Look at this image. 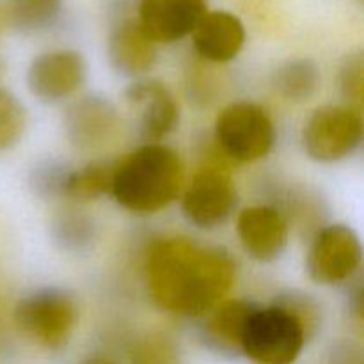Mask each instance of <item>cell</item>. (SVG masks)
Here are the masks:
<instances>
[{"label":"cell","instance_id":"6da1fadb","mask_svg":"<svg viewBox=\"0 0 364 364\" xmlns=\"http://www.w3.org/2000/svg\"><path fill=\"white\" fill-rule=\"evenodd\" d=\"M146 287L164 311L205 316L230 294L237 263L223 247L185 237L160 238L146 255Z\"/></svg>","mask_w":364,"mask_h":364},{"label":"cell","instance_id":"7a4b0ae2","mask_svg":"<svg viewBox=\"0 0 364 364\" xmlns=\"http://www.w3.org/2000/svg\"><path fill=\"white\" fill-rule=\"evenodd\" d=\"M183 183V159L169 146L151 142L117 160L110 194L123 208L146 215L176 201Z\"/></svg>","mask_w":364,"mask_h":364},{"label":"cell","instance_id":"3957f363","mask_svg":"<svg viewBox=\"0 0 364 364\" xmlns=\"http://www.w3.org/2000/svg\"><path fill=\"white\" fill-rule=\"evenodd\" d=\"M306 341L304 327L287 308L256 304L244 327L242 355L255 364H294Z\"/></svg>","mask_w":364,"mask_h":364},{"label":"cell","instance_id":"277c9868","mask_svg":"<svg viewBox=\"0 0 364 364\" xmlns=\"http://www.w3.org/2000/svg\"><path fill=\"white\" fill-rule=\"evenodd\" d=\"M78 320L73 295L63 288H39L23 295L14 306L18 329L45 348H63Z\"/></svg>","mask_w":364,"mask_h":364},{"label":"cell","instance_id":"5b68a950","mask_svg":"<svg viewBox=\"0 0 364 364\" xmlns=\"http://www.w3.org/2000/svg\"><path fill=\"white\" fill-rule=\"evenodd\" d=\"M215 142L233 164L256 162L272 149L276 128L262 105L233 102L217 116Z\"/></svg>","mask_w":364,"mask_h":364},{"label":"cell","instance_id":"8992f818","mask_svg":"<svg viewBox=\"0 0 364 364\" xmlns=\"http://www.w3.org/2000/svg\"><path fill=\"white\" fill-rule=\"evenodd\" d=\"M363 117L352 107H318L306 121L302 146L315 162L333 164L350 156L361 146Z\"/></svg>","mask_w":364,"mask_h":364},{"label":"cell","instance_id":"52a82bcc","mask_svg":"<svg viewBox=\"0 0 364 364\" xmlns=\"http://www.w3.org/2000/svg\"><path fill=\"white\" fill-rule=\"evenodd\" d=\"M363 263V244L355 230L345 224H331L313 237L306 270L313 283L334 287L354 279Z\"/></svg>","mask_w":364,"mask_h":364},{"label":"cell","instance_id":"ba28073f","mask_svg":"<svg viewBox=\"0 0 364 364\" xmlns=\"http://www.w3.org/2000/svg\"><path fill=\"white\" fill-rule=\"evenodd\" d=\"M238 203L230 173L213 167H201L181 194V212L192 226L215 230L223 226Z\"/></svg>","mask_w":364,"mask_h":364},{"label":"cell","instance_id":"9c48e42d","mask_svg":"<svg viewBox=\"0 0 364 364\" xmlns=\"http://www.w3.org/2000/svg\"><path fill=\"white\" fill-rule=\"evenodd\" d=\"M87 77L84 55L75 50H53L36 57L27 70L28 91L43 103L70 98Z\"/></svg>","mask_w":364,"mask_h":364},{"label":"cell","instance_id":"30bf717a","mask_svg":"<svg viewBox=\"0 0 364 364\" xmlns=\"http://www.w3.org/2000/svg\"><path fill=\"white\" fill-rule=\"evenodd\" d=\"M128 109L144 144L160 142L173 134L180 121V109L169 89L159 80H137L124 91Z\"/></svg>","mask_w":364,"mask_h":364},{"label":"cell","instance_id":"8fae6325","mask_svg":"<svg viewBox=\"0 0 364 364\" xmlns=\"http://www.w3.org/2000/svg\"><path fill=\"white\" fill-rule=\"evenodd\" d=\"M237 231L245 252L259 263L281 258L290 237L288 220L279 210L269 205L242 210L237 219Z\"/></svg>","mask_w":364,"mask_h":364},{"label":"cell","instance_id":"7c38bea8","mask_svg":"<svg viewBox=\"0 0 364 364\" xmlns=\"http://www.w3.org/2000/svg\"><path fill=\"white\" fill-rule=\"evenodd\" d=\"M206 14V0H141L139 25L155 43H174L192 34Z\"/></svg>","mask_w":364,"mask_h":364},{"label":"cell","instance_id":"4fadbf2b","mask_svg":"<svg viewBox=\"0 0 364 364\" xmlns=\"http://www.w3.org/2000/svg\"><path fill=\"white\" fill-rule=\"evenodd\" d=\"M117 110L103 96H82L71 103L64 116V130L73 146L80 149L100 148L114 135Z\"/></svg>","mask_w":364,"mask_h":364},{"label":"cell","instance_id":"5bb4252c","mask_svg":"<svg viewBox=\"0 0 364 364\" xmlns=\"http://www.w3.org/2000/svg\"><path fill=\"white\" fill-rule=\"evenodd\" d=\"M255 308L256 302L245 299H228L219 302L206 313L199 331L203 345L224 358H240L244 327Z\"/></svg>","mask_w":364,"mask_h":364},{"label":"cell","instance_id":"9a60e30c","mask_svg":"<svg viewBox=\"0 0 364 364\" xmlns=\"http://www.w3.org/2000/svg\"><path fill=\"white\" fill-rule=\"evenodd\" d=\"M194 48L210 63H230L245 43V28L240 18L228 11H206L192 31Z\"/></svg>","mask_w":364,"mask_h":364},{"label":"cell","instance_id":"2e32d148","mask_svg":"<svg viewBox=\"0 0 364 364\" xmlns=\"http://www.w3.org/2000/svg\"><path fill=\"white\" fill-rule=\"evenodd\" d=\"M109 63L114 71L128 78L148 73L156 63V43L144 32L139 21H124L110 34Z\"/></svg>","mask_w":364,"mask_h":364},{"label":"cell","instance_id":"e0dca14e","mask_svg":"<svg viewBox=\"0 0 364 364\" xmlns=\"http://www.w3.org/2000/svg\"><path fill=\"white\" fill-rule=\"evenodd\" d=\"M117 160H96L77 171H68L63 185V198L73 201H92L110 194Z\"/></svg>","mask_w":364,"mask_h":364},{"label":"cell","instance_id":"ac0fdd59","mask_svg":"<svg viewBox=\"0 0 364 364\" xmlns=\"http://www.w3.org/2000/svg\"><path fill=\"white\" fill-rule=\"evenodd\" d=\"M320 84L318 64L308 57L290 59L277 68L274 85L284 98L291 102H304L311 98Z\"/></svg>","mask_w":364,"mask_h":364},{"label":"cell","instance_id":"d6986e66","mask_svg":"<svg viewBox=\"0 0 364 364\" xmlns=\"http://www.w3.org/2000/svg\"><path fill=\"white\" fill-rule=\"evenodd\" d=\"M180 350L171 336L148 333L139 338L130 350V364H180Z\"/></svg>","mask_w":364,"mask_h":364},{"label":"cell","instance_id":"ffe728a7","mask_svg":"<svg viewBox=\"0 0 364 364\" xmlns=\"http://www.w3.org/2000/svg\"><path fill=\"white\" fill-rule=\"evenodd\" d=\"M27 128V110L20 100L0 87V151H7L21 141Z\"/></svg>","mask_w":364,"mask_h":364},{"label":"cell","instance_id":"44dd1931","mask_svg":"<svg viewBox=\"0 0 364 364\" xmlns=\"http://www.w3.org/2000/svg\"><path fill=\"white\" fill-rule=\"evenodd\" d=\"M274 302L287 308L291 315L297 316V320L302 323L306 334H308V340H311L316 331L320 329L322 308L311 295L302 294V291H288V294L277 295Z\"/></svg>","mask_w":364,"mask_h":364},{"label":"cell","instance_id":"7402d4cb","mask_svg":"<svg viewBox=\"0 0 364 364\" xmlns=\"http://www.w3.org/2000/svg\"><path fill=\"white\" fill-rule=\"evenodd\" d=\"M341 95L350 102L352 109L361 112L364 102V59L363 52L350 53L340 68Z\"/></svg>","mask_w":364,"mask_h":364},{"label":"cell","instance_id":"603a6c76","mask_svg":"<svg viewBox=\"0 0 364 364\" xmlns=\"http://www.w3.org/2000/svg\"><path fill=\"white\" fill-rule=\"evenodd\" d=\"M60 0H20L16 7V21L23 28H41L55 20Z\"/></svg>","mask_w":364,"mask_h":364},{"label":"cell","instance_id":"cb8c5ba5","mask_svg":"<svg viewBox=\"0 0 364 364\" xmlns=\"http://www.w3.org/2000/svg\"><path fill=\"white\" fill-rule=\"evenodd\" d=\"M91 224L85 223L82 217H63L57 224L59 228V238L64 242L66 247H82L84 242L89 240L91 237Z\"/></svg>","mask_w":364,"mask_h":364},{"label":"cell","instance_id":"d4e9b609","mask_svg":"<svg viewBox=\"0 0 364 364\" xmlns=\"http://www.w3.org/2000/svg\"><path fill=\"white\" fill-rule=\"evenodd\" d=\"M329 364H363L361 352L355 350L352 345H338L331 352Z\"/></svg>","mask_w":364,"mask_h":364},{"label":"cell","instance_id":"484cf974","mask_svg":"<svg viewBox=\"0 0 364 364\" xmlns=\"http://www.w3.org/2000/svg\"><path fill=\"white\" fill-rule=\"evenodd\" d=\"M78 364H117V363L114 361L112 358H107V355L96 354V355H89V358L82 359V361Z\"/></svg>","mask_w":364,"mask_h":364}]
</instances>
